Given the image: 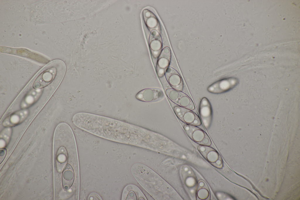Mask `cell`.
<instances>
[{"label":"cell","instance_id":"9","mask_svg":"<svg viewBox=\"0 0 300 200\" xmlns=\"http://www.w3.org/2000/svg\"><path fill=\"white\" fill-rule=\"evenodd\" d=\"M122 200H146L141 191L137 186L129 185L126 186L123 191Z\"/></svg>","mask_w":300,"mask_h":200},{"label":"cell","instance_id":"3","mask_svg":"<svg viewBox=\"0 0 300 200\" xmlns=\"http://www.w3.org/2000/svg\"><path fill=\"white\" fill-rule=\"evenodd\" d=\"M173 109L178 118L186 124L197 126L201 125L200 118L191 110L179 105L175 106Z\"/></svg>","mask_w":300,"mask_h":200},{"label":"cell","instance_id":"13","mask_svg":"<svg viewBox=\"0 0 300 200\" xmlns=\"http://www.w3.org/2000/svg\"><path fill=\"white\" fill-rule=\"evenodd\" d=\"M171 53L170 48L168 47L162 50L158 61L157 69L164 70L168 67L170 61Z\"/></svg>","mask_w":300,"mask_h":200},{"label":"cell","instance_id":"16","mask_svg":"<svg viewBox=\"0 0 300 200\" xmlns=\"http://www.w3.org/2000/svg\"><path fill=\"white\" fill-rule=\"evenodd\" d=\"M166 93L169 99L175 103L178 100L180 95V92L174 89H167Z\"/></svg>","mask_w":300,"mask_h":200},{"label":"cell","instance_id":"10","mask_svg":"<svg viewBox=\"0 0 300 200\" xmlns=\"http://www.w3.org/2000/svg\"><path fill=\"white\" fill-rule=\"evenodd\" d=\"M74 180L73 170L71 165L67 164L63 172L62 184L64 189L67 190L71 187Z\"/></svg>","mask_w":300,"mask_h":200},{"label":"cell","instance_id":"15","mask_svg":"<svg viewBox=\"0 0 300 200\" xmlns=\"http://www.w3.org/2000/svg\"><path fill=\"white\" fill-rule=\"evenodd\" d=\"M197 195L200 199H206L209 196V189L206 183L203 180H201L198 183Z\"/></svg>","mask_w":300,"mask_h":200},{"label":"cell","instance_id":"6","mask_svg":"<svg viewBox=\"0 0 300 200\" xmlns=\"http://www.w3.org/2000/svg\"><path fill=\"white\" fill-rule=\"evenodd\" d=\"M163 96V93L160 89L147 88L138 93L136 95V98L141 101L150 102L161 99Z\"/></svg>","mask_w":300,"mask_h":200},{"label":"cell","instance_id":"18","mask_svg":"<svg viewBox=\"0 0 300 200\" xmlns=\"http://www.w3.org/2000/svg\"><path fill=\"white\" fill-rule=\"evenodd\" d=\"M88 200H101L102 199L100 196L97 194L93 193L91 194L88 196Z\"/></svg>","mask_w":300,"mask_h":200},{"label":"cell","instance_id":"8","mask_svg":"<svg viewBox=\"0 0 300 200\" xmlns=\"http://www.w3.org/2000/svg\"><path fill=\"white\" fill-rule=\"evenodd\" d=\"M49 68L42 73L37 78L33 84L35 89H38L45 87L50 84L53 80L56 72L52 73L50 71L51 63L48 65Z\"/></svg>","mask_w":300,"mask_h":200},{"label":"cell","instance_id":"7","mask_svg":"<svg viewBox=\"0 0 300 200\" xmlns=\"http://www.w3.org/2000/svg\"><path fill=\"white\" fill-rule=\"evenodd\" d=\"M165 75L169 84L174 89L182 91L183 88V83L182 78L179 73L175 69L169 67L167 68Z\"/></svg>","mask_w":300,"mask_h":200},{"label":"cell","instance_id":"5","mask_svg":"<svg viewBox=\"0 0 300 200\" xmlns=\"http://www.w3.org/2000/svg\"><path fill=\"white\" fill-rule=\"evenodd\" d=\"M199 113L204 126L206 129H208L212 121V110L210 102L206 97H203L200 101Z\"/></svg>","mask_w":300,"mask_h":200},{"label":"cell","instance_id":"2","mask_svg":"<svg viewBox=\"0 0 300 200\" xmlns=\"http://www.w3.org/2000/svg\"><path fill=\"white\" fill-rule=\"evenodd\" d=\"M238 79L235 77H230L219 80L214 83L207 89L210 93L219 94L228 91L237 85Z\"/></svg>","mask_w":300,"mask_h":200},{"label":"cell","instance_id":"11","mask_svg":"<svg viewBox=\"0 0 300 200\" xmlns=\"http://www.w3.org/2000/svg\"><path fill=\"white\" fill-rule=\"evenodd\" d=\"M68 153L67 148L62 145L58 149L56 154V164L57 171L61 172L67 162Z\"/></svg>","mask_w":300,"mask_h":200},{"label":"cell","instance_id":"14","mask_svg":"<svg viewBox=\"0 0 300 200\" xmlns=\"http://www.w3.org/2000/svg\"><path fill=\"white\" fill-rule=\"evenodd\" d=\"M175 103L179 106L191 111L195 108L193 102L187 95L183 93H180L179 97Z\"/></svg>","mask_w":300,"mask_h":200},{"label":"cell","instance_id":"12","mask_svg":"<svg viewBox=\"0 0 300 200\" xmlns=\"http://www.w3.org/2000/svg\"><path fill=\"white\" fill-rule=\"evenodd\" d=\"M26 111H20L10 116L5 119L3 125L6 127L13 126L23 121L27 116Z\"/></svg>","mask_w":300,"mask_h":200},{"label":"cell","instance_id":"1","mask_svg":"<svg viewBox=\"0 0 300 200\" xmlns=\"http://www.w3.org/2000/svg\"><path fill=\"white\" fill-rule=\"evenodd\" d=\"M183 127L187 135L196 143L208 146L211 145L209 137L202 129L197 126L187 124L185 125Z\"/></svg>","mask_w":300,"mask_h":200},{"label":"cell","instance_id":"17","mask_svg":"<svg viewBox=\"0 0 300 200\" xmlns=\"http://www.w3.org/2000/svg\"><path fill=\"white\" fill-rule=\"evenodd\" d=\"M150 41V47L151 50L154 52H158L161 49L162 47L161 42L160 40V39L158 40L156 39Z\"/></svg>","mask_w":300,"mask_h":200},{"label":"cell","instance_id":"4","mask_svg":"<svg viewBox=\"0 0 300 200\" xmlns=\"http://www.w3.org/2000/svg\"><path fill=\"white\" fill-rule=\"evenodd\" d=\"M198 149L203 156L213 166L218 168H222V158L216 150L209 146L201 145L198 146Z\"/></svg>","mask_w":300,"mask_h":200}]
</instances>
